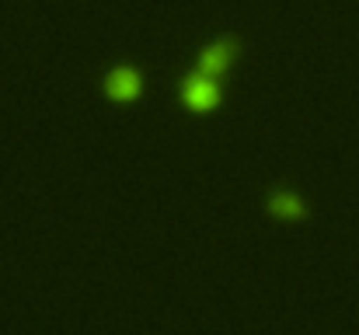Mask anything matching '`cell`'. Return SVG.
Segmentation results:
<instances>
[{"label":"cell","mask_w":359,"mask_h":335,"mask_svg":"<svg viewBox=\"0 0 359 335\" xmlns=\"http://www.w3.org/2000/svg\"><path fill=\"white\" fill-rule=\"evenodd\" d=\"M178 102H182V109L192 112V115H213L220 109V81L210 77V74L192 70L182 81V88H178Z\"/></svg>","instance_id":"1"},{"label":"cell","mask_w":359,"mask_h":335,"mask_svg":"<svg viewBox=\"0 0 359 335\" xmlns=\"http://www.w3.org/2000/svg\"><path fill=\"white\" fill-rule=\"evenodd\" d=\"M102 95L112 105H129L143 95V74L133 63H116L105 77H102Z\"/></svg>","instance_id":"4"},{"label":"cell","mask_w":359,"mask_h":335,"mask_svg":"<svg viewBox=\"0 0 359 335\" xmlns=\"http://www.w3.org/2000/svg\"><path fill=\"white\" fill-rule=\"evenodd\" d=\"M241 56V39L238 35H217L213 42H206L196 56V70L199 74H210V77H224Z\"/></svg>","instance_id":"3"},{"label":"cell","mask_w":359,"mask_h":335,"mask_svg":"<svg viewBox=\"0 0 359 335\" xmlns=\"http://www.w3.org/2000/svg\"><path fill=\"white\" fill-rule=\"evenodd\" d=\"M262 210H265V217H272V221H279V223L311 221L307 199H304L297 189H290V185H272V189L265 192V199H262Z\"/></svg>","instance_id":"2"}]
</instances>
